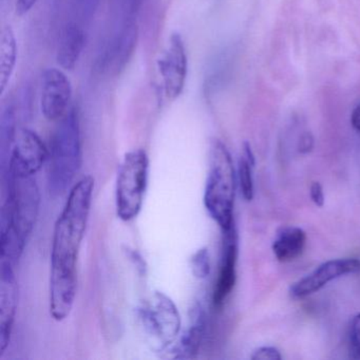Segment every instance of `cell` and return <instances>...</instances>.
Returning a JSON list of instances; mask_svg holds the SVG:
<instances>
[{
  "mask_svg": "<svg viewBox=\"0 0 360 360\" xmlns=\"http://www.w3.org/2000/svg\"><path fill=\"white\" fill-rule=\"evenodd\" d=\"M94 179L82 178L73 185L54 226L50 273V314L56 321L70 315L77 290V260L85 237Z\"/></svg>",
  "mask_w": 360,
  "mask_h": 360,
  "instance_id": "obj_1",
  "label": "cell"
},
{
  "mask_svg": "<svg viewBox=\"0 0 360 360\" xmlns=\"http://www.w3.org/2000/svg\"><path fill=\"white\" fill-rule=\"evenodd\" d=\"M6 199L1 208L0 258L16 266L39 216L41 193L34 176L7 170Z\"/></svg>",
  "mask_w": 360,
  "mask_h": 360,
  "instance_id": "obj_2",
  "label": "cell"
},
{
  "mask_svg": "<svg viewBox=\"0 0 360 360\" xmlns=\"http://www.w3.org/2000/svg\"><path fill=\"white\" fill-rule=\"evenodd\" d=\"M48 188L53 195L68 191L82 165L81 123L77 109L71 108L58 121L50 145Z\"/></svg>",
  "mask_w": 360,
  "mask_h": 360,
  "instance_id": "obj_3",
  "label": "cell"
},
{
  "mask_svg": "<svg viewBox=\"0 0 360 360\" xmlns=\"http://www.w3.org/2000/svg\"><path fill=\"white\" fill-rule=\"evenodd\" d=\"M235 167L231 153L220 140L214 139L210 145V170L204 191V205L212 220L223 231L235 225Z\"/></svg>",
  "mask_w": 360,
  "mask_h": 360,
  "instance_id": "obj_4",
  "label": "cell"
},
{
  "mask_svg": "<svg viewBox=\"0 0 360 360\" xmlns=\"http://www.w3.org/2000/svg\"><path fill=\"white\" fill-rule=\"evenodd\" d=\"M149 159L144 149L126 153L117 172L115 187L117 214L125 222L134 220L142 210L148 185Z\"/></svg>",
  "mask_w": 360,
  "mask_h": 360,
  "instance_id": "obj_5",
  "label": "cell"
},
{
  "mask_svg": "<svg viewBox=\"0 0 360 360\" xmlns=\"http://www.w3.org/2000/svg\"><path fill=\"white\" fill-rule=\"evenodd\" d=\"M138 315L157 351H168L180 336L182 319L174 301L161 292L149 295L138 307Z\"/></svg>",
  "mask_w": 360,
  "mask_h": 360,
  "instance_id": "obj_6",
  "label": "cell"
},
{
  "mask_svg": "<svg viewBox=\"0 0 360 360\" xmlns=\"http://www.w3.org/2000/svg\"><path fill=\"white\" fill-rule=\"evenodd\" d=\"M158 69L163 82L166 98L176 100L182 94L188 71V58L182 35H170L167 47L158 60Z\"/></svg>",
  "mask_w": 360,
  "mask_h": 360,
  "instance_id": "obj_7",
  "label": "cell"
},
{
  "mask_svg": "<svg viewBox=\"0 0 360 360\" xmlns=\"http://www.w3.org/2000/svg\"><path fill=\"white\" fill-rule=\"evenodd\" d=\"M48 159L49 151L39 134L22 128L16 134L9 162L3 172L11 170L16 174L35 176Z\"/></svg>",
  "mask_w": 360,
  "mask_h": 360,
  "instance_id": "obj_8",
  "label": "cell"
},
{
  "mask_svg": "<svg viewBox=\"0 0 360 360\" xmlns=\"http://www.w3.org/2000/svg\"><path fill=\"white\" fill-rule=\"evenodd\" d=\"M72 84L63 69L48 68L41 77V110L46 120L60 121L70 109Z\"/></svg>",
  "mask_w": 360,
  "mask_h": 360,
  "instance_id": "obj_9",
  "label": "cell"
},
{
  "mask_svg": "<svg viewBox=\"0 0 360 360\" xmlns=\"http://www.w3.org/2000/svg\"><path fill=\"white\" fill-rule=\"evenodd\" d=\"M360 271V261L357 259H335L326 261L314 269L311 274L292 284L290 288V295L295 299L305 298L337 278L345 275H352Z\"/></svg>",
  "mask_w": 360,
  "mask_h": 360,
  "instance_id": "obj_10",
  "label": "cell"
},
{
  "mask_svg": "<svg viewBox=\"0 0 360 360\" xmlns=\"http://www.w3.org/2000/svg\"><path fill=\"white\" fill-rule=\"evenodd\" d=\"M14 269L11 263L0 262V357L9 345L18 309V290Z\"/></svg>",
  "mask_w": 360,
  "mask_h": 360,
  "instance_id": "obj_11",
  "label": "cell"
},
{
  "mask_svg": "<svg viewBox=\"0 0 360 360\" xmlns=\"http://www.w3.org/2000/svg\"><path fill=\"white\" fill-rule=\"evenodd\" d=\"M237 261L238 233L233 225L227 231H223L222 258L212 296V301L216 307H223L235 288L237 280Z\"/></svg>",
  "mask_w": 360,
  "mask_h": 360,
  "instance_id": "obj_12",
  "label": "cell"
},
{
  "mask_svg": "<svg viewBox=\"0 0 360 360\" xmlns=\"http://www.w3.org/2000/svg\"><path fill=\"white\" fill-rule=\"evenodd\" d=\"M206 314L200 303H195L191 311L188 328L183 333L172 347L170 357L174 359H191L197 356L205 332ZM168 352V353H169Z\"/></svg>",
  "mask_w": 360,
  "mask_h": 360,
  "instance_id": "obj_13",
  "label": "cell"
},
{
  "mask_svg": "<svg viewBox=\"0 0 360 360\" xmlns=\"http://www.w3.org/2000/svg\"><path fill=\"white\" fill-rule=\"evenodd\" d=\"M85 32L79 25L70 22L60 34L56 50V63L63 70L75 69L85 48Z\"/></svg>",
  "mask_w": 360,
  "mask_h": 360,
  "instance_id": "obj_14",
  "label": "cell"
},
{
  "mask_svg": "<svg viewBox=\"0 0 360 360\" xmlns=\"http://www.w3.org/2000/svg\"><path fill=\"white\" fill-rule=\"evenodd\" d=\"M307 244V233L300 227H281L274 240V255L280 262H290L298 258Z\"/></svg>",
  "mask_w": 360,
  "mask_h": 360,
  "instance_id": "obj_15",
  "label": "cell"
},
{
  "mask_svg": "<svg viewBox=\"0 0 360 360\" xmlns=\"http://www.w3.org/2000/svg\"><path fill=\"white\" fill-rule=\"evenodd\" d=\"M18 62V41L11 26L4 27L0 37V94H5Z\"/></svg>",
  "mask_w": 360,
  "mask_h": 360,
  "instance_id": "obj_16",
  "label": "cell"
},
{
  "mask_svg": "<svg viewBox=\"0 0 360 360\" xmlns=\"http://www.w3.org/2000/svg\"><path fill=\"white\" fill-rule=\"evenodd\" d=\"M256 166V159L250 143L244 142L242 146V155L238 162V181H239L240 191L246 201L254 199V178L252 170Z\"/></svg>",
  "mask_w": 360,
  "mask_h": 360,
  "instance_id": "obj_17",
  "label": "cell"
},
{
  "mask_svg": "<svg viewBox=\"0 0 360 360\" xmlns=\"http://www.w3.org/2000/svg\"><path fill=\"white\" fill-rule=\"evenodd\" d=\"M193 275L198 279H205L210 273V256L207 248H202L191 259Z\"/></svg>",
  "mask_w": 360,
  "mask_h": 360,
  "instance_id": "obj_18",
  "label": "cell"
},
{
  "mask_svg": "<svg viewBox=\"0 0 360 360\" xmlns=\"http://www.w3.org/2000/svg\"><path fill=\"white\" fill-rule=\"evenodd\" d=\"M349 343L353 357L360 359V313L353 318L349 328Z\"/></svg>",
  "mask_w": 360,
  "mask_h": 360,
  "instance_id": "obj_19",
  "label": "cell"
},
{
  "mask_svg": "<svg viewBox=\"0 0 360 360\" xmlns=\"http://www.w3.org/2000/svg\"><path fill=\"white\" fill-rule=\"evenodd\" d=\"M250 358L252 360H281L282 356L276 347H261L254 352Z\"/></svg>",
  "mask_w": 360,
  "mask_h": 360,
  "instance_id": "obj_20",
  "label": "cell"
},
{
  "mask_svg": "<svg viewBox=\"0 0 360 360\" xmlns=\"http://www.w3.org/2000/svg\"><path fill=\"white\" fill-rule=\"evenodd\" d=\"M309 195H311V201L314 202L316 206L322 207L324 205L326 198H324L322 185L319 182L311 183V188H309Z\"/></svg>",
  "mask_w": 360,
  "mask_h": 360,
  "instance_id": "obj_21",
  "label": "cell"
},
{
  "mask_svg": "<svg viewBox=\"0 0 360 360\" xmlns=\"http://www.w3.org/2000/svg\"><path fill=\"white\" fill-rule=\"evenodd\" d=\"M37 0H16V12L18 15H25L29 13L34 7Z\"/></svg>",
  "mask_w": 360,
  "mask_h": 360,
  "instance_id": "obj_22",
  "label": "cell"
},
{
  "mask_svg": "<svg viewBox=\"0 0 360 360\" xmlns=\"http://www.w3.org/2000/svg\"><path fill=\"white\" fill-rule=\"evenodd\" d=\"M314 146L313 136L309 134H304L300 139L299 143V151L302 153H307L311 150Z\"/></svg>",
  "mask_w": 360,
  "mask_h": 360,
  "instance_id": "obj_23",
  "label": "cell"
},
{
  "mask_svg": "<svg viewBox=\"0 0 360 360\" xmlns=\"http://www.w3.org/2000/svg\"><path fill=\"white\" fill-rule=\"evenodd\" d=\"M128 256L129 258L134 261V264L141 269V271H145L146 266H145L144 260H143L142 257L139 252H136V250H128Z\"/></svg>",
  "mask_w": 360,
  "mask_h": 360,
  "instance_id": "obj_24",
  "label": "cell"
},
{
  "mask_svg": "<svg viewBox=\"0 0 360 360\" xmlns=\"http://www.w3.org/2000/svg\"><path fill=\"white\" fill-rule=\"evenodd\" d=\"M351 123L354 129L360 134V104L352 112Z\"/></svg>",
  "mask_w": 360,
  "mask_h": 360,
  "instance_id": "obj_25",
  "label": "cell"
}]
</instances>
